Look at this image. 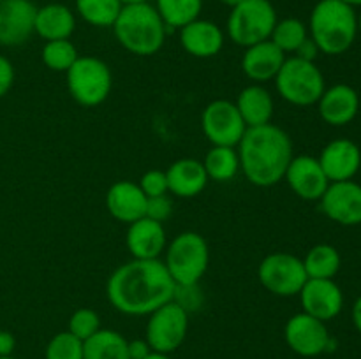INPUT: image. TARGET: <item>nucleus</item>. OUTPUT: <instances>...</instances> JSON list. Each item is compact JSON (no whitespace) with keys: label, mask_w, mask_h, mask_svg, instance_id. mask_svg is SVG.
I'll return each instance as SVG.
<instances>
[{"label":"nucleus","mask_w":361,"mask_h":359,"mask_svg":"<svg viewBox=\"0 0 361 359\" xmlns=\"http://www.w3.org/2000/svg\"><path fill=\"white\" fill-rule=\"evenodd\" d=\"M176 284L161 259H133L108 278L106 294L126 315H150L175 296Z\"/></svg>","instance_id":"nucleus-1"},{"label":"nucleus","mask_w":361,"mask_h":359,"mask_svg":"<svg viewBox=\"0 0 361 359\" xmlns=\"http://www.w3.org/2000/svg\"><path fill=\"white\" fill-rule=\"evenodd\" d=\"M240 171L252 185L274 187L284 180L293 160V141L289 134L274 123L249 127L236 146Z\"/></svg>","instance_id":"nucleus-2"},{"label":"nucleus","mask_w":361,"mask_h":359,"mask_svg":"<svg viewBox=\"0 0 361 359\" xmlns=\"http://www.w3.org/2000/svg\"><path fill=\"white\" fill-rule=\"evenodd\" d=\"M309 35L324 55L337 56L345 53L358 35L355 7L342 0H319L310 14Z\"/></svg>","instance_id":"nucleus-3"},{"label":"nucleus","mask_w":361,"mask_h":359,"mask_svg":"<svg viewBox=\"0 0 361 359\" xmlns=\"http://www.w3.org/2000/svg\"><path fill=\"white\" fill-rule=\"evenodd\" d=\"M116 41L129 53L137 56H152L162 48L166 39L164 21L152 4L123 6L113 25Z\"/></svg>","instance_id":"nucleus-4"},{"label":"nucleus","mask_w":361,"mask_h":359,"mask_svg":"<svg viewBox=\"0 0 361 359\" xmlns=\"http://www.w3.org/2000/svg\"><path fill=\"white\" fill-rule=\"evenodd\" d=\"M210 264L207 239L194 231L180 232L166 246L164 266L176 285L200 284Z\"/></svg>","instance_id":"nucleus-5"},{"label":"nucleus","mask_w":361,"mask_h":359,"mask_svg":"<svg viewBox=\"0 0 361 359\" xmlns=\"http://www.w3.org/2000/svg\"><path fill=\"white\" fill-rule=\"evenodd\" d=\"M274 81L279 95L293 106L317 104L326 90L324 76L316 62H307L298 56L286 58Z\"/></svg>","instance_id":"nucleus-6"},{"label":"nucleus","mask_w":361,"mask_h":359,"mask_svg":"<svg viewBox=\"0 0 361 359\" xmlns=\"http://www.w3.org/2000/svg\"><path fill=\"white\" fill-rule=\"evenodd\" d=\"M277 21V11L270 0H243L231 7L228 35L235 44L249 48L268 41Z\"/></svg>","instance_id":"nucleus-7"},{"label":"nucleus","mask_w":361,"mask_h":359,"mask_svg":"<svg viewBox=\"0 0 361 359\" xmlns=\"http://www.w3.org/2000/svg\"><path fill=\"white\" fill-rule=\"evenodd\" d=\"M66 74L69 94L85 108L102 104L111 94L113 76L104 60L80 56Z\"/></svg>","instance_id":"nucleus-8"},{"label":"nucleus","mask_w":361,"mask_h":359,"mask_svg":"<svg viewBox=\"0 0 361 359\" xmlns=\"http://www.w3.org/2000/svg\"><path fill=\"white\" fill-rule=\"evenodd\" d=\"M257 278L268 292L281 298L298 296L309 280L303 260L288 252H274L264 257L257 267Z\"/></svg>","instance_id":"nucleus-9"},{"label":"nucleus","mask_w":361,"mask_h":359,"mask_svg":"<svg viewBox=\"0 0 361 359\" xmlns=\"http://www.w3.org/2000/svg\"><path fill=\"white\" fill-rule=\"evenodd\" d=\"M189 331V312L183 310L175 299L159 306L150 313L147 324V338L152 351L171 354L183 344Z\"/></svg>","instance_id":"nucleus-10"},{"label":"nucleus","mask_w":361,"mask_h":359,"mask_svg":"<svg viewBox=\"0 0 361 359\" xmlns=\"http://www.w3.org/2000/svg\"><path fill=\"white\" fill-rule=\"evenodd\" d=\"M201 129L212 146L236 148L245 134L247 125L235 102L217 99L201 113Z\"/></svg>","instance_id":"nucleus-11"},{"label":"nucleus","mask_w":361,"mask_h":359,"mask_svg":"<svg viewBox=\"0 0 361 359\" xmlns=\"http://www.w3.org/2000/svg\"><path fill=\"white\" fill-rule=\"evenodd\" d=\"M284 338L288 347L303 358H316L337 347V341L328 333L326 322L305 312L296 313L286 322Z\"/></svg>","instance_id":"nucleus-12"},{"label":"nucleus","mask_w":361,"mask_h":359,"mask_svg":"<svg viewBox=\"0 0 361 359\" xmlns=\"http://www.w3.org/2000/svg\"><path fill=\"white\" fill-rule=\"evenodd\" d=\"M321 210L330 220L341 225L361 224V185L348 182H334L328 185L326 192L319 199Z\"/></svg>","instance_id":"nucleus-13"},{"label":"nucleus","mask_w":361,"mask_h":359,"mask_svg":"<svg viewBox=\"0 0 361 359\" xmlns=\"http://www.w3.org/2000/svg\"><path fill=\"white\" fill-rule=\"evenodd\" d=\"M303 312L328 322L342 312L344 294L334 278H309L300 291Z\"/></svg>","instance_id":"nucleus-14"},{"label":"nucleus","mask_w":361,"mask_h":359,"mask_svg":"<svg viewBox=\"0 0 361 359\" xmlns=\"http://www.w3.org/2000/svg\"><path fill=\"white\" fill-rule=\"evenodd\" d=\"M37 7L32 0L0 2V44L21 46L35 34Z\"/></svg>","instance_id":"nucleus-15"},{"label":"nucleus","mask_w":361,"mask_h":359,"mask_svg":"<svg viewBox=\"0 0 361 359\" xmlns=\"http://www.w3.org/2000/svg\"><path fill=\"white\" fill-rule=\"evenodd\" d=\"M284 180L289 189L303 201H319L330 185L319 160L310 155L293 157L286 169Z\"/></svg>","instance_id":"nucleus-16"},{"label":"nucleus","mask_w":361,"mask_h":359,"mask_svg":"<svg viewBox=\"0 0 361 359\" xmlns=\"http://www.w3.org/2000/svg\"><path fill=\"white\" fill-rule=\"evenodd\" d=\"M317 160L330 183L348 182L358 175L361 168V150L351 139H334L321 150Z\"/></svg>","instance_id":"nucleus-17"},{"label":"nucleus","mask_w":361,"mask_h":359,"mask_svg":"<svg viewBox=\"0 0 361 359\" xmlns=\"http://www.w3.org/2000/svg\"><path fill=\"white\" fill-rule=\"evenodd\" d=\"M319 116L331 127H344L356 118L360 111V95L344 83L326 88L317 101Z\"/></svg>","instance_id":"nucleus-18"},{"label":"nucleus","mask_w":361,"mask_h":359,"mask_svg":"<svg viewBox=\"0 0 361 359\" xmlns=\"http://www.w3.org/2000/svg\"><path fill=\"white\" fill-rule=\"evenodd\" d=\"M147 201L140 185L129 180H122L109 187L106 194V208L109 215L123 224H133L147 213Z\"/></svg>","instance_id":"nucleus-19"},{"label":"nucleus","mask_w":361,"mask_h":359,"mask_svg":"<svg viewBox=\"0 0 361 359\" xmlns=\"http://www.w3.org/2000/svg\"><path fill=\"white\" fill-rule=\"evenodd\" d=\"M133 259H159L166 250V231L161 222L143 217L129 224L126 236Z\"/></svg>","instance_id":"nucleus-20"},{"label":"nucleus","mask_w":361,"mask_h":359,"mask_svg":"<svg viewBox=\"0 0 361 359\" xmlns=\"http://www.w3.org/2000/svg\"><path fill=\"white\" fill-rule=\"evenodd\" d=\"M284 62L286 53H282L268 39V41L245 48V53L242 56V70L250 81L261 84L275 80Z\"/></svg>","instance_id":"nucleus-21"},{"label":"nucleus","mask_w":361,"mask_h":359,"mask_svg":"<svg viewBox=\"0 0 361 359\" xmlns=\"http://www.w3.org/2000/svg\"><path fill=\"white\" fill-rule=\"evenodd\" d=\"M180 42L189 55L196 58H212L221 53L224 46V34L217 23L197 18L180 28Z\"/></svg>","instance_id":"nucleus-22"},{"label":"nucleus","mask_w":361,"mask_h":359,"mask_svg":"<svg viewBox=\"0 0 361 359\" xmlns=\"http://www.w3.org/2000/svg\"><path fill=\"white\" fill-rule=\"evenodd\" d=\"M166 178H168L169 192L183 199L200 196L208 183L203 162L196 158H180L173 162L166 171Z\"/></svg>","instance_id":"nucleus-23"},{"label":"nucleus","mask_w":361,"mask_h":359,"mask_svg":"<svg viewBox=\"0 0 361 359\" xmlns=\"http://www.w3.org/2000/svg\"><path fill=\"white\" fill-rule=\"evenodd\" d=\"M76 28L74 13L63 4H46L35 14V34L48 41L69 39Z\"/></svg>","instance_id":"nucleus-24"},{"label":"nucleus","mask_w":361,"mask_h":359,"mask_svg":"<svg viewBox=\"0 0 361 359\" xmlns=\"http://www.w3.org/2000/svg\"><path fill=\"white\" fill-rule=\"evenodd\" d=\"M236 108L245 122L247 129L249 127H259L264 123H271L274 116V97L263 84L252 83L240 92L236 99Z\"/></svg>","instance_id":"nucleus-25"},{"label":"nucleus","mask_w":361,"mask_h":359,"mask_svg":"<svg viewBox=\"0 0 361 359\" xmlns=\"http://www.w3.org/2000/svg\"><path fill=\"white\" fill-rule=\"evenodd\" d=\"M83 359H130L127 340L113 329H99L83 341Z\"/></svg>","instance_id":"nucleus-26"},{"label":"nucleus","mask_w":361,"mask_h":359,"mask_svg":"<svg viewBox=\"0 0 361 359\" xmlns=\"http://www.w3.org/2000/svg\"><path fill=\"white\" fill-rule=\"evenodd\" d=\"M155 9L168 30H180L200 18L203 0H155Z\"/></svg>","instance_id":"nucleus-27"},{"label":"nucleus","mask_w":361,"mask_h":359,"mask_svg":"<svg viewBox=\"0 0 361 359\" xmlns=\"http://www.w3.org/2000/svg\"><path fill=\"white\" fill-rule=\"evenodd\" d=\"M302 260L309 278H335L342 266V257L338 250L328 243L312 246Z\"/></svg>","instance_id":"nucleus-28"},{"label":"nucleus","mask_w":361,"mask_h":359,"mask_svg":"<svg viewBox=\"0 0 361 359\" xmlns=\"http://www.w3.org/2000/svg\"><path fill=\"white\" fill-rule=\"evenodd\" d=\"M208 180L214 182H229L240 171V160L236 148L212 146L203 160Z\"/></svg>","instance_id":"nucleus-29"},{"label":"nucleus","mask_w":361,"mask_h":359,"mask_svg":"<svg viewBox=\"0 0 361 359\" xmlns=\"http://www.w3.org/2000/svg\"><path fill=\"white\" fill-rule=\"evenodd\" d=\"M122 7L120 0H76L78 14L99 28L113 27Z\"/></svg>","instance_id":"nucleus-30"},{"label":"nucleus","mask_w":361,"mask_h":359,"mask_svg":"<svg viewBox=\"0 0 361 359\" xmlns=\"http://www.w3.org/2000/svg\"><path fill=\"white\" fill-rule=\"evenodd\" d=\"M309 37V28L298 18H284L277 21L270 41L281 49L282 53H295L298 46Z\"/></svg>","instance_id":"nucleus-31"},{"label":"nucleus","mask_w":361,"mask_h":359,"mask_svg":"<svg viewBox=\"0 0 361 359\" xmlns=\"http://www.w3.org/2000/svg\"><path fill=\"white\" fill-rule=\"evenodd\" d=\"M41 56L44 65L55 73H67L73 67V63L80 58L76 46L69 39L48 41L42 48Z\"/></svg>","instance_id":"nucleus-32"},{"label":"nucleus","mask_w":361,"mask_h":359,"mask_svg":"<svg viewBox=\"0 0 361 359\" xmlns=\"http://www.w3.org/2000/svg\"><path fill=\"white\" fill-rule=\"evenodd\" d=\"M46 359H83V341L69 331L56 333L46 345Z\"/></svg>","instance_id":"nucleus-33"},{"label":"nucleus","mask_w":361,"mask_h":359,"mask_svg":"<svg viewBox=\"0 0 361 359\" xmlns=\"http://www.w3.org/2000/svg\"><path fill=\"white\" fill-rule=\"evenodd\" d=\"M101 329V317L92 308H78L69 319V333L80 338L81 341L88 340L92 334Z\"/></svg>","instance_id":"nucleus-34"},{"label":"nucleus","mask_w":361,"mask_h":359,"mask_svg":"<svg viewBox=\"0 0 361 359\" xmlns=\"http://www.w3.org/2000/svg\"><path fill=\"white\" fill-rule=\"evenodd\" d=\"M137 185L147 197L166 196L169 192L166 171H161V169H150V171L145 172Z\"/></svg>","instance_id":"nucleus-35"},{"label":"nucleus","mask_w":361,"mask_h":359,"mask_svg":"<svg viewBox=\"0 0 361 359\" xmlns=\"http://www.w3.org/2000/svg\"><path fill=\"white\" fill-rule=\"evenodd\" d=\"M173 299H175V301L178 303L183 310H187V312L200 310L201 303H203V296H201V291H200V287H197V284L176 285Z\"/></svg>","instance_id":"nucleus-36"},{"label":"nucleus","mask_w":361,"mask_h":359,"mask_svg":"<svg viewBox=\"0 0 361 359\" xmlns=\"http://www.w3.org/2000/svg\"><path fill=\"white\" fill-rule=\"evenodd\" d=\"M173 213V203L171 199L166 196H157V197H148L147 201V213L145 217L152 218L155 222H166Z\"/></svg>","instance_id":"nucleus-37"},{"label":"nucleus","mask_w":361,"mask_h":359,"mask_svg":"<svg viewBox=\"0 0 361 359\" xmlns=\"http://www.w3.org/2000/svg\"><path fill=\"white\" fill-rule=\"evenodd\" d=\"M14 83V67L9 58L0 55V99L7 95Z\"/></svg>","instance_id":"nucleus-38"},{"label":"nucleus","mask_w":361,"mask_h":359,"mask_svg":"<svg viewBox=\"0 0 361 359\" xmlns=\"http://www.w3.org/2000/svg\"><path fill=\"white\" fill-rule=\"evenodd\" d=\"M319 48H317L316 42L312 41V37H307L305 41L302 42V44L298 46V49L295 51V56H298V58L302 60H307V62H316L317 55H319Z\"/></svg>","instance_id":"nucleus-39"},{"label":"nucleus","mask_w":361,"mask_h":359,"mask_svg":"<svg viewBox=\"0 0 361 359\" xmlns=\"http://www.w3.org/2000/svg\"><path fill=\"white\" fill-rule=\"evenodd\" d=\"M127 352L130 359H145L152 352V347L147 340H130L127 341Z\"/></svg>","instance_id":"nucleus-40"},{"label":"nucleus","mask_w":361,"mask_h":359,"mask_svg":"<svg viewBox=\"0 0 361 359\" xmlns=\"http://www.w3.org/2000/svg\"><path fill=\"white\" fill-rule=\"evenodd\" d=\"M16 348V338L11 331L0 329V355H13Z\"/></svg>","instance_id":"nucleus-41"},{"label":"nucleus","mask_w":361,"mask_h":359,"mask_svg":"<svg viewBox=\"0 0 361 359\" xmlns=\"http://www.w3.org/2000/svg\"><path fill=\"white\" fill-rule=\"evenodd\" d=\"M353 322H355V327L361 334V296L356 299L355 305H353Z\"/></svg>","instance_id":"nucleus-42"},{"label":"nucleus","mask_w":361,"mask_h":359,"mask_svg":"<svg viewBox=\"0 0 361 359\" xmlns=\"http://www.w3.org/2000/svg\"><path fill=\"white\" fill-rule=\"evenodd\" d=\"M145 359H171V358H169V354H162V352L152 351Z\"/></svg>","instance_id":"nucleus-43"},{"label":"nucleus","mask_w":361,"mask_h":359,"mask_svg":"<svg viewBox=\"0 0 361 359\" xmlns=\"http://www.w3.org/2000/svg\"><path fill=\"white\" fill-rule=\"evenodd\" d=\"M122 6H134V4H147L148 0H120Z\"/></svg>","instance_id":"nucleus-44"},{"label":"nucleus","mask_w":361,"mask_h":359,"mask_svg":"<svg viewBox=\"0 0 361 359\" xmlns=\"http://www.w3.org/2000/svg\"><path fill=\"white\" fill-rule=\"evenodd\" d=\"M222 4H226V6H229V7H235V6H238L240 2H243V0H221Z\"/></svg>","instance_id":"nucleus-45"},{"label":"nucleus","mask_w":361,"mask_h":359,"mask_svg":"<svg viewBox=\"0 0 361 359\" xmlns=\"http://www.w3.org/2000/svg\"><path fill=\"white\" fill-rule=\"evenodd\" d=\"M342 2H345L351 7H361V0H342Z\"/></svg>","instance_id":"nucleus-46"},{"label":"nucleus","mask_w":361,"mask_h":359,"mask_svg":"<svg viewBox=\"0 0 361 359\" xmlns=\"http://www.w3.org/2000/svg\"><path fill=\"white\" fill-rule=\"evenodd\" d=\"M358 32L361 34V13L358 14Z\"/></svg>","instance_id":"nucleus-47"},{"label":"nucleus","mask_w":361,"mask_h":359,"mask_svg":"<svg viewBox=\"0 0 361 359\" xmlns=\"http://www.w3.org/2000/svg\"><path fill=\"white\" fill-rule=\"evenodd\" d=\"M0 359H16V358H13V355H0Z\"/></svg>","instance_id":"nucleus-48"},{"label":"nucleus","mask_w":361,"mask_h":359,"mask_svg":"<svg viewBox=\"0 0 361 359\" xmlns=\"http://www.w3.org/2000/svg\"><path fill=\"white\" fill-rule=\"evenodd\" d=\"M0 2H2V0H0Z\"/></svg>","instance_id":"nucleus-49"}]
</instances>
